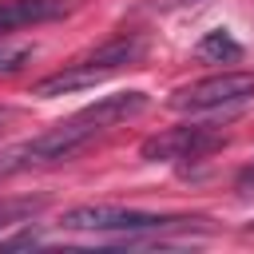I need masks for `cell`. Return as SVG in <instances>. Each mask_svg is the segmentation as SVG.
<instances>
[{
	"mask_svg": "<svg viewBox=\"0 0 254 254\" xmlns=\"http://www.w3.org/2000/svg\"><path fill=\"white\" fill-rule=\"evenodd\" d=\"M99 131L91 123H83L79 115L56 123L52 131L36 135V139H24L8 151H0V175H16V171H28V167H48V163H64L71 159L79 147H87Z\"/></svg>",
	"mask_w": 254,
	"mask_h": 254,
	"instance_id": "obj_1",
	"label": "cell"
},
{
	"mask_svg": "<svg viewBox=\"0 0 254 254\" xmlns=\"http://www.w3.org/2000/svg\"><path fill=\"white\" fill-rule=\"evenodd\" d=\"M190 218H167V214H147V210H127V206H71L64 210L60 226L64 230H91V234H147V230H167V226H187Z\"/></svg>",
	"mask_w": 254,
	"mask_h": 254,
	"instance_id": "obj_2",
	"label": "cell"
},
{
	"mask_svg": "<svg viewBox=\"0 0 254 254\" xmlns=\"http://www.w3.org/2000/svg\"><path fill=\"white\" fill-rule=\"evenodd\" d=\"M242 99H254V71H218V75L179 87L171 95V107L198 115V111H218V107L242 103Z\"/></svg>",
	"mask_w": 254,
	"mask_h": 254,
	"instance_id": "obj_3",
	"label": "cell"
},
{
	"mask_svg": "<svg viewBox=\"0 0 254 254\" xmlns=\"http://www.w3.org/2000/svg\"><path fill=\"white\" fill-rule=\"evenodd\" d=\"M226 143V135L210 123H187V127H171L159 131L151 139H143L139 155L147 163H179V159H202L210 151H218Z\"/></svg>",
	"mask_w": 254,
	"mask_h": 254,
	"instance_id": "obj_4",
	"label": "cell"
},
{
	"mask_svg": "<svg viewBox=\"0 0 254 254\" xmlns=\"http://www.w3.org/2000/svg\"><path fill=\"white\" fill-rule=\"evenodd\" d=\"M75 8H79V0H0V36H12L20 28H32V24L60 20Z\"/></svg>",
	"mask_w": 254,
	"mask_h": 254,
	"instance_id": "obj_5",
	"label": "cell"
},
{
	"mask_svg": "<svg viewBox=\"0 0 254 254\" xmlns=\"http://www.w3.org/2000/svg\"><path fill=\"white\" fill-rule=\"evenodd\" d=\"M151 107V99H147V91H115V95H103L99 103H91V107H83V111H75L83 123H91L95 131H107V127H115V123H127V119H135V115H143Z\"/></svg>",
	"mask_w": 254,
	"mask_h": 254,
	"instance_id": "obj_6",
	"label": "cell"
},
{
	"mask_svg": "<svg viewBox=\"0 0 254 254\" xmlns=\"http://www.w3.org/2000/svg\"><path fill=\"white\" fill-rule=\"evenodd\" d=\"M107 75H111L107 67H95V64L79 60V64H71V67H64V71H56V75H44V79H36V83H32V95H40V99H52V95L83 91V87H95V83H103Z\"/></svg>",
	"mask_w": 254,
	"mask_h": 254,
	"instance_id": "obj_7",
	"label": "cell"
},
{
	"mask_svg": "<svg viewBox=\"0 0 254 254\" xmlns=\"http://www.w3.org/2000/svg\"><path fill=\"white\" fill-rule=\"evenodd\" d=\"M143 56H147V40H143V36H115V40H107L99 52H91L87 64L107 67V71H119V67L139 64Z\"/></svg>",
	"mask_w": 254,
	"mask_h": 254,
	"instance_id": "obj_8",
	"label": "cell"
},
{
	"mask_svg": "<svg viewBox=\"0 0 254 254\" xmlns=\"http://www.w3.org/2000/svg\"><path fill=\"white\" fill-rule=\"evenodd\" d=\"M198 56L202 60H226V64H234V60H242V44L230 36V32H206L202 40H198Z\"/></svg>",
	"mask_w": 254,
	"mask_h": 254,
	"instance_id": "obj_9",
	"label": "cell"
},
{
	"mask_svg": "<svg viewBox=\"0 0 254 254\" xmlns=\"http://www.w3.org/2000/svg\"><path fill=\"white\" fill-rule=\"evenodd\" d=\"M40 210H44V198H4L0 202V230H8L16 222H28Z\"/></svg>",
	"mask_w": 254,
	"mask_h": 254,
	"instance_id": "obj_10",
	"label": "cell"
},
{
	"mask_svg": "<svg viewBox=\"0 0 254 254\" xmlns=\"http://www.w3.org/2000/svg\"><path fill=\"white\" fill-rule=\"evenodd\" d=\"M28 60H32V48H0V75L20 71Z\"/></svg>",
	"mask_w": 254,
	"mask_h": 254,
	"instance_id": "obj_11",
	"label": "cell"
},
{
	"mask_svg": "<svg viewBox=\"0 0 254 254\" xmlns=\"http://www.w3.org/2000/svg\"><path fill=\"white\" fill-rule=\"evenodd\" d=\"M40 238L36 234H12V238H0V250H16V246H36Z\"/></svg>",
	"mask_w": 254,
	"mask_h": 254,
	"instance_id": "obj_12",
	"label": "cell"
},
{
	"mask_svg": "<svg viewBox=\"0 0 254 254\" xmlns=\"http://www.w3.org/2000/svg\"><path fill=\"white\" fill-rule=\"evenodd\" d=\"M238 190H242V194H250V190H254V163L238 175Z\"/></svg>",
	"mask_w": 254,
	"mask_h": 254,
	"instance_id": "obj_13",
	"label": "cell"
},
{
	"mask_svg": "<svg viewBox=\"0 0 254 254\" xmlns=\"http://www.w3.org/2000/svg\"><path fill=\"white\" fill-rule=\"evenodd\" d=\"M0 123H4V111H0Z\"/></svg>",
	"mask_w": 254,
	"mask_h": 254,
	"instance_id": "obj_14",
	"label": "cell"
},
{
	"mask_svg": "<svg viewBox=\"0 0 254 254\" xmlns=\"http://www.w3.org/2000/svg\"><path fill=\"white\" fill-rule=\"evenodd\" d=\"M250 230H254V222H250Z\"/></svg>",
	"mask_w": 254,
	"mask_h": 254,
	"instance_id": "obj_15",
	"label": "cell"
}]
</instances>
